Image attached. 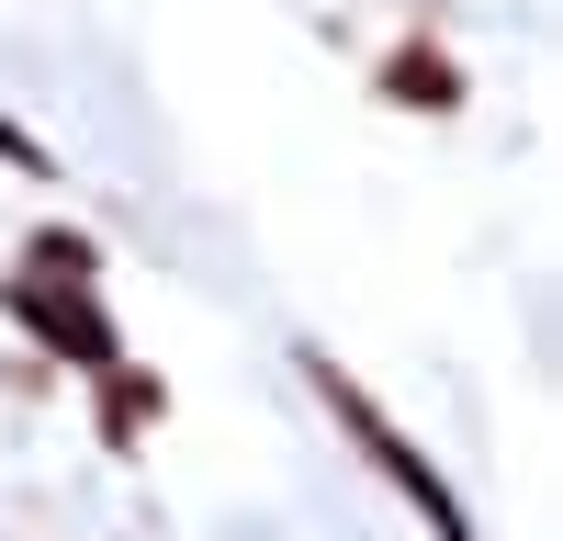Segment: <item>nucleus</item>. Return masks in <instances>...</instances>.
<instances>
[{
  "instance_id": "f257e3e1",
  "label": "nucleus",
  "mask_w": 563,
  "mask_h": 541,
  "mask_svg": "<svg viewBox=\"0 0 563 541\" xmlns=\"http://www.w3.org/2000/svg\"><path fill=\"white\" fill-rule=\"evenodd\" d=\"M316 384H327V406H339V418H350V429L372 440V463H384V474H395V485L417 496V508L440 519V541H474V530H462V508H451V496H440V474H429V463H417V451H406V440L384 429V406H372V395H350L339 373H327V361H316Z\"/></svg>"
},
{
  "instance_id": "f03ea898",
  "label": "nucleus",
  "mask_w": 563,
  "mask_h": 541,
  "mask_svg": "<svg viewBox=\"0 0 563 541\" xmlns=\"http://www.w3.org/2000/svg\"><path fill=\"white\" fill-rule=\"evenodd\" d=\"M12 305H23V328H45L57 350H79V361H113V328H102V316H90L79 294H45V283H23Z\"/></svg>"
}]
</instances>
